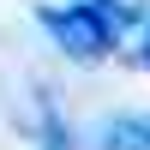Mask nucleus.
Instances as JSON below:
<instances>
[{"instance_id": "nucleus-3", "label": "nucleus", "mask_w": 150, "mask_h": 150, "mask_svg": "<svg viewBox=\"0 0 150 150\" xmlns=\"http://www.w3.org/2000/svg\"><path fill=\"white\" fill-rule=\"evenodd\" d=\"M84 6H96L114 30H120V24H132V18H144V0H84Z\"/></svg>"}, {"instance_id": "nucleus-2", "label": "nucleus", "mask_w": 150, "mask_h": 150, "mask_svg": "<svg viewBox=\"0 0 150 150\" xmlns=\"http://www.w3.org/2000/svg\"><path fill=\"white\" fill-rule=\"evenodd\" d=\"M102 150H150V120H138V114L114 120V126L102 132Z\"/></svg>"}, {"instance_id": "nucleus-4", "label": "nucleus", "mask_w": 150, "mask_h": 150, "mask_svg": "<svg viewBox=\"0 0 150 150\" xmlns=\"http://www.w3.org/2000/svg\"><path fill=\"white\" fill-rule=\"evenodd\" d=\"M42 150H72V138H66V126H60L54 108H42Z\"/></svg>"}, {"instance_id": "nucleus-1", "label": "nucleus", "mask_w": 150, "mask_h": 150, "mask_svg": "<svg viewBox=\"0 0 150 150\" xmlns=\"http://www.w3.org/2000/svg\"><path fill=\"white\" fill-rule=\"evenodd\" d=\"M42 30L54 36L72 60H84V66H90V60H108L114 54V36H120L114 24L96 6H84V0H72V6H42Z\"/></svg>"}, {"instance_id": "nucleus-5", "label": "nucleus", "mask_w": 150, "mask_h": 150, "mask_svg": "<svg viewBox=\"0 0 150 150\" xmlns=\"http://www.w3.org/2000/svg\"><path fill=\"white\" fill-rule=\"evenodd\" d=\"M138 66L150 72V24H144V42H138Z\"/></svg>"}]
</instances>
